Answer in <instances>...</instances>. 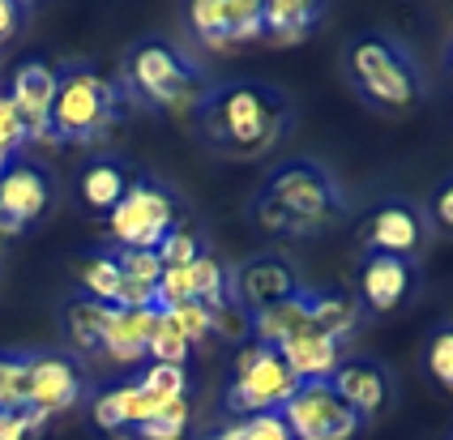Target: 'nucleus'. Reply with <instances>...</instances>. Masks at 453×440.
I'll use <instances>...</instances> for the list:
<instances>
[{
	"instance_id": "38",
	"label": "nucleus",
	"mask_w": 453,
	"mask_h": 440,
	"mask_svg": "<svg viewBox=\"0 0 453 440\" xmlns=\"http://www.w3.org/2000/svg\"><path fill=\"white\" fill-rule=\"evenodd\" d=\"M26 18H30V9L22 0H0V48L26 27Z\"/></svg>"
},
{
	"instance_id": "5",
	"label": "nucleus",
	"mask_w": 453,
	"mask_h": 440,
	"mask_svg": "<svg viewBox=\"0 0 453 440\" xmlns=\"http://www.w3.org/2000/svg\"><path fill=\"white\" fill-rule=\"evenodd\" d=\"M347 78L351 86L377 107H415L424 99V69L415 64V56L406 43H398L394 34H355L347 43Z\"/></svg>"
},
{
	"instance_id": "33",
	"label": "nucleus",
	"mask_w": 453,
	"mask_h": 440,
	"mask_svg": "<svg viewBox=\"0 0 453 440\" xmlns=\"http://www.w3.org/2000/svg\"><path fill=\"white\" fill-rule=\"evenodd\" d=\"M184 432H188V398L163 406V411L154 414L150 423H142L133 436L137 440H184Z\"/></svg>"
},
{
	"instance_id": "30",
	"label": "nucleus",
	"mask_w": 453,
	"mask_h": 440,
	"mask_svg": "<svg viewBox=\"0 0 453 440\" xmlns=\"http://www.w3.org/2000/svg\"><path fill=\"white\" fill-rule=\"evenodd\" d=\"M137 385L150 393L154 402H180L188 398V368H176V363H146L137 372Z\"/></svg>"
},
{
	"instance_id": "26",
	"label": "nucleus",
	"mask_w": 453,
	"mask_h": 440,
	"mask_svg": "<svg viewBox=\"0 0 453 440\" xmlns=\"http://www.w3.org/2000/svg\"><path fill=\"white\" fill-rule=\"evenodd\" d=\"M77 283H81V295L99 300V304H120V291H125V278H120V265H116V253L103 248V253H90L77 269Z\"/></svg>"
},
{
	"instance_id": "41",
	"label": "nucleus",
	"mask_w": 453,
	"mask_h": 440,
	"mask_svg": "<svg viewBox=\"0 0 453 440\" xmlns=\"http://www.w3.org/2000/svg\"><path fill=\"white\" fill-rule=\"evenodd\" d=\"M449 440H453V436H449Z\"/></svg>"
},
{
	"instance_id": "37",
	"label": "nucleus",
	"mask_w": 453,
	"mask_h": 440,
	"mask_svg": "<svg viewBox=\"0 0 453 440\" xmlns=\"http://www.w3.org/2000/svg\"><path fill=\"white\" fill-rule=\"evenodd\" d=\"M48 428V414L35 406H18V411H0V440H30Z\"/></svg>"
},
{
	"instance_id": "3",
	"label": "nucleus",
	"mask_w": 453,
	"mask_h": 440,
	"mask_svg": "<svg viewBox=\"0 0 453 440\" xmlns=\"http://www.w3.org/2000/svg\"><path fill=\"white\" fill-rule=\"evenodd\" d=\"M210 86L214 81H205L202 64L188 60L167 39L133 43V52L125 60V78H120L125 95L158 107V111H197V103L205 99Z\"/></svg>"
},
{
	"instance_id": "17",
	"label": "nucleus",
	"mask_w": 453,
	"mask_h": 440,
	"mask_svg": "<svg viewBox=\"0 0 453 440\" xmlns=\"http://www.w3.org/2000/svg\"><path fill=\"white\" fill-rule=\"evenodd\" d=\"M415 283H419L415 261L368 253L359 265V304H368L372 312H394L415 295Z\"/></svg>"
},
{
	"instance_id": "11",
	"label": "nucleus",
	"mask_w": 453,
	"mask_h": 440,
	"mask_svg": "<svg viewBox=\"0 0 453 440\" xmlns=\"http://www.w3.org/2000/svg\"><path fill=\"white\" fill-rule=\"evenodd\" d=\"M188 27L205 48H240L265 39L261 0H202L188 9Z\"/></svg>"
},
{
	"instance_id": "12",
	"label": "nucleus",
	"mask_w": 453,
	"mask_h": 440,
	"mask_svg": "<svg viewBox=\"0 0 453 440\" xmlns=\"http://www.w3.org/2000/svg\"><path fill=\"white\" fill-rule=\"evenodd\" d=\"M86 393V372L65 351H30V406L39 414L73 411Z\"/></svg>"
},
{
	"instance_id": "10",
	"label": "nucleus",
	"mask_w": 453,
	"mask_h": 440,
	"mask_svg": "<svg viewBox=\"0 0 453 440\" xmlns=\"http://www.w3.org/2000/svg\"><path fill=\"white\" fill-rule=\"evenodd\" d=\"M300 286L303 283H300V274H296V265L274 257V253H261V257H249V261H240L235 269H226V300L240 304L244 312L270 308L278 300L296 295Z\"/></svg>"
},
{
	"instance_id": "15",
	"label": "nucleus",
	"mask_w": 453,
	"mask_h": 440,
	"mask_svg": "<svg viewBox=\"0 0 453 440\" xmlns=\"http://www.w3.org/2000/svg\"><path fill=\"white\" fill-rule=\"evenodd\" d=\"M424 235H428V214L406 197H394L368 223V253H389V257L415 261V253L424 248Z\"/></svg>"
},
{
	"instance_id": "39",
	"label": "nucleus",
	"mask_w": 453,
	"mask_h": 440,
	"mask_svg": "<svg viewBox=\"0 0 453 440\" xmlns=\"http://www.w3.org/2000/svg\"><path fill=\"white\" fill-rule=\"evenodd\" d=\"M432 218H436V227L445 235H453V176L441 184V193H436V201H432Z\"/></svg>"
},
{
	"instance_id": "34",
	"label": "nucleus",
	"mask_w": 453,
	"mask_h": 440,
	"mask_svg": "<svg viewBox=\"0 0 453 440\" xmlns=\"http://www.w3.org/2000/svg\"><path fill=\"white\" fill-rule=\"evenodd\" d=\"M210 334L226 338V342H235V346H244V342H252V316L240 304H219V308L210 312Z\"/></svg>"
},
{
	"instance_id": "20",
	"label": "nucleus",
	"mask_w": 453,
	"mask_h": 440,
	"mask_svg": "<svg viewBox=\"0 0 453 440\" xmlns=\"http://www.w3.org/2000/svg\"><path fill=\"white\" fill-rule=\"evenodd\" d=\"M278 355L296 372V381H329L334 368L347 360V342H334V338L308 330V334H296L287 346H278Z\"/></svg>"
},
{
	"instance_id": "9",
	"label": "nucleus",
	"mask_w": 453,
	"mask_h": 440,
	"mask_svg": "<svg viewBox=\"0 0 453 440\" xmlns=\"http://www.w3.org/2000/svg\"><path fill=\"white\" fill-rule=\"evenodd\" d=\"M51 206V180L48 171L30 158H9L0 171V235H22L35 227Z\"/></svg>"
},
{
	"instance_id": "31",
	"label": "nucleus",
	"mask_w": 453,
	"mask_h": 440,
	"mask_svg": "<svg viewBox=\"0 0 453 440\" xmlns=\"http://www.w3.org/2000/svg\"><path fill=\"white\" fill-rule=\"evenodd\" d=\"M188 351H193V342L180 334L176 321H172L167 312H158V316H154L150 346H146V363H176V368H184V363H188Z\"/></svg>"
},
{
	"instance_id": "8",
	"label": "nucleus",
	"mask_w": 453,
	"mask_h": 440,
	"mask_svg": "<svg viewBox=\"0 0 453 440\" xmlns=\"http://www.w3.org/2000/svg\"><path fill=\"white\" fill-rule=\"evenodd\" d=\"M282 419L291 428L296 440H355L368 423L329 389V381H303L287 406H282Z\"/></svg>"
},
{
	"instance_id": "25",
	"label": "nucleus",
	"mask_w": 453,
	"mask_h": 440,
	"mask_svg": "<svg viewBox=\"0 0 453 440\" xmlns=\"http://www.w3.org/2000/svg\"><path fill=\"white\" fill-rule=\"evenodd\" d=\"M359 321H364V304L359 300L342 295V291H312V330L317 334L351 346Z\"/></svg>"
},
{
	"instance_id": "24",
	"label": "nucleus",
	"mask_w": 453,
	"mask_h": 440,
	"mask_svg": "<svg viewBox=\"0 0 453 440\" xmlns=\"http://www.w3.org/2000/svg\"><path fill=\"white\" fill-rule=\"evenodd\" d=\"M111 304H99L90 295L77 291L73 300L65 304V338L77 355H103V338H107V321H111Z\"/></svg>"
},
{
	"instance_id": "29",
	"label": "nucleus",
	"mask_w": 453,
	"mask_h": 440,
	"mask_svg": "<svg viewBox=\"0 0 453 440\" xmlns=\"http://www.w3.org/2000/svg\"><path fill=\"white\" fill-rule=\"evenodd\" d=\"M30 406V351H0V411Z\"/></svg>"
},
{
	"instance_id": "35",
	"label": "nucleus",
	"mask_w": 453,
	"mask_h": 440,
	"mask_svg": "<svg viewBox=\"0 0 453 440\" xmlns=\"http://www.w3.org/2000/svg\"><path fill=\"white\" fill-rule=\"evenodd\" d=\"M22 146H30L26 120L18 116V107L9 103V95H0V158H18Z\"/></svg>"
},
{
	"instance_id": "28",
	"label": "nucleus",
	"mask_w": 453,
	"mask_h": 440,
	"mask_svg": "<svg viewBox=\"0 0 453 440\" xmlns=\"http://www.w3.org/2000/svg\"><path fill=\"white\" fill-rule=\"evenodd\" d=\"M210 253V244H205L202 227L193 223V218H180L176 227L167 231V239L158 244V261H163V269H176V265H193L197 257Z\"/></svg>"
},
{
	"instance_id": "14",
	"label": "nucleus",
	"mask_w": 453,
	"mask_h": 440,
	"mask_svg": "<svg viewBox=\"0 0 453 440\" xmlns=\"http://www.w3.org/2000/svg\"><path fill=\"white\" fill-rule=\"evenodd\" d=\"M51 99H56V69L48 60H22L9 78V103L26 120L30 141H51Z\"/></svg>"
},
{
	"instance_id": "4",
	"label": "nucleus",
	"mask_w": 453,
	"mask_h": 440,
	"mask_svg": "<svg viewBox=\"0 0 453 440\" xmlns=\"http://www.w3.org/2000/svg\"><path fill=\"white\" fill-rule=\"evenodd\" d=\"M125 111V90L120 81L103 78L90 64L56 69V99H51V141L69 146H90L103 141L107 129Z\"/></svg>"
},
{
	"instance_id": "32",
	"label": "nucleus",
	"mask_w": 453,
	"mask_h": 440,
	"mask_svg": "<svg viewBox=\"0 0 453 440\" xmlns=\"http://www.w3.org/2000/svg\"><path fill=\"white\" fill-rule=\"evenodd\" d=\"M424 363H428L432 381L445 389V393H453V321L449 325H441V330H432L428 351H424Z\"/></svg>"
},
{
	"instance_id": "23",
	"label": "nucleus",
	"mask_w": 453,
	"mask_h": 440,
	"mask_svg": "<svg viewBox=\"0 0 453 440\" xmlns=\"http://www.w3.org/2000/svg\"><path fill=\"white\" fill-rule=\"evenodd\" d=\"M120 265V304L116 308H154L158 304V278H163V261L158 253H137V248H111Z\"/></svg>"
},
{
	"instance_id": "2",
	"label": "nucleus",
	"mask_w": 453,
	"mask_h": 440,
	"mask_svg": "<svg viewBox=\"0 0 453 440\" xmlns=\"http://www.w3.org/2000/svg\"><path fill=\"white\" fill-rule=\"evenodd\" d=\"M249 218L278 239H312L347 218V193L317 158H287L252 193Z\"/></svg>"
},
{
	"instance_id": "36",
	"label": "nucleus",
	"mask_w": 453,
	"mask_h": 440,
	"mask_svg": "<svg viewBox=\"0 0 453 440\" xmlns=\"http://www.w3.org/2000/svg\"><path fill=\"white\" fill-rule=\"evenodd\" d=\"M158 312H167V316L176 321V330L188 338V342L210 338V308L197 304V300H184V304H172V308H158Z\"/></svg>"
},
{
	"instance_id": "7",
	"label": "nucleus",
	"mask_w": 453,
	"mask_h": 440,
	"mask_svg": "<svg viewBox=\"0 0 453 440\" xmlns=\"http://www.w3.org/2000/svg\"><path fill=\"white\" fill-rule=\"evenodd\" d=\"M300 385L303 381H296V372L287 368V360H282L278 351L257 346V342H244V346L235 351V376H231V385H226L223 406L231 419L282 411L287 398Z\"/></svg>"
},
{
	"instance_id": "1",
	"label": "nucleus",
	"mask_w": 453,
	"mask_h": 440,
	"mask_svg": "<svg viewBox=\"0 0 453 440\" xmlns=\"http://www.w3.org/2000/svg\"><path fill=\"white\" fill-rule=\"evenodd\" d=\"M291 116H296L291 99L278 86L252 78L210 86L193 111L205 146L214 155L235 158V163H252V158L270 155L291 129Z\"/></svg>"
},
{
	"instance_id": "27",
	"label": "nucleus",
	"mask_w": 453,
	"mask_h": 440,
	"mask_svg": "<svg viewBox=\"0 0 453 440\" xmlns=\"http://www.w3.org/2000/svg\"><path fill=\"white\" fill-rule=\"evenodd\" d=\"M205 440H296V436H291V428H287L282 414L265 411V414H244V419H231L226 414L223 428Z\"/></svg>"
},
{
	"instance_id": "13",
	"label": "nucleus",
	"mask_w": 453,
	"mask_h": 440,
	"mask_svg": "<svg viewBox=\"0 0 453 440\" xmlns=\"http://www.w3.org/2000/svg\"><path fill=\"white\" fill-rule=\"evenodd\" d=\"M329 389L351 406L364 423H372L389 402H394V376H389V368L372 355H347V360L334 368V376H329Z\"/></svg>"
},
{
	"instance_id": "16",
	"label": "nucleus",
	"mask_w": 453,
	"mask_h": 440,
	"mask_svg": "<svg viewBox=\"0 0 453 440\" xmlns=\"http://www.w3.org/2000/svg\"><path fill=\"white\" fill-rule=\"evenodd\" d=\"M184 300H197L214 312L219 304H226V265L214 253L197 257L193 265H176V269H163L158 278V304L154 308H172Z\"/></svg>"
},
{
	"instance_id": "6",
	"label": "nucleus",
	"mask_w": 453,
	"mask_h": 440,
	"mask_svg": "<svg viewBox=\"0 0 453 440\" xmlns=\"http://www.w3.org/2000/svg\"><path fill=\"white\" fill-rule=\"evenodd\" d=\"M184 218L180 197L158 180H137L128 184L125 201L107 214V231H111V248H137V253H158V244L167 231Z\"/></svg>"
},
{
	"instance_id": "22",
	"label": "nucleus",
	"mask_w": 453,
	"mask_h": 440,
	"mask_svg": "<svg viewBox=\"0 0 453 440\" xmlns=\"http://www.w3.org/2000/svg\"><path fill=\"white\" fill-rule=\"evenodd\" d=\"M261 18H265V39L261 43H303L321 27L326 4H317V0H265Z\"/></svg>"
},
{
	"instance_id": "19",
	"label": "nucleus",
	"mask_w": 453,
	"mask_h": 440,
	"mask_svg": "<svg viewBox=\"0 0 453 440\" xmlns=\"http://www.w3.org/2000/svg\"><path fill=\"white\" fill-rule=\"evenodd\" d=\"M154 316L158 308H116L107 321V338H103V355L111 363H146V346L154 334Z\"/></svg>"
},
{
	"instance_id": "40",
	"label": "nucleus",
	"mask_w": 453,
	"mask_h": 440,
	"mask_svg": "<svg viewBox=\"0 0 453 440\" xmlns=\"http://www.w3.org/2000/svg\"><path fill=\"white\" fill-rule=\"evenodd\" d=\"M449 64H453V48H449Z\"/></svg>"
},
{
	"instance_id": "21",
	"label": "nucleus",
	"mask_w": 453,
	"mask_h": 440,
	"mask_svg": "<svg viewBox=\"0 0 453 440\" xmlns=\"http://www.w3.org/2000/svg\"><path fill=\"white\" fill-rule=\"evenodd\" d=\"M128 184H133V171L128 163L120 158L103 155V158H90L77 176V193H81V206L95 209V214H111V209L125 201Z\"/></svg>"
},
{
	"instance_id": "18",
	"label": "nucleus",
	"mask_w": 453,
	"mask_h": 440,
	"mask_svg": "<svg viewBox=\"0 0 453 440\" xmlns=\"http://www.w3.org/2000/svg\"><path fill=\"white\" fill-rule=\"evenodd\" d=\"M249 316H252V342L278 351L296 334L312 330V286H300L296 295H287V300H278V304L261 312H249Z\"/></svg>"
}]
</instances>
